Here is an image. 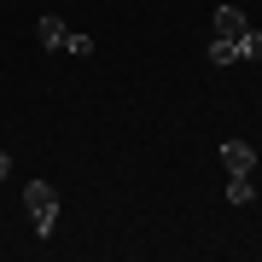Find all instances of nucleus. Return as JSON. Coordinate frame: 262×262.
<instances>
[{"label":"nucleus","mask_w":262,"mask_h":262,"mask_svg":"<svg viewBox=\"0 0 262 262\" xmlns=\"http://www.w3.org/2000/svg\"><path fill=\"white\" fill-rule=\"evenodd\" d=\"M24 215H29V227H35L41 239L58 233V187L53 181H29L24 187Z\"/></svg>","instance_id":"1"},{"label":"nucleus","mask_w":262,"mask_h":262,"mask_svg":"<svg viewBox=\"0 0 262 262\" xmlns=\"http://www.w3.org/2000/svg\"><path fill=\"white\" fill-rule=\"evenodd\" d=\"M210 64H233V58H239V41H222V35H210Z\"/></svg>","instance_id":"6"},{"label":"nucleus","mask_w":262,"mask_h":262,"mask_svg":"<svg viewBox=\"0 0 262 262\" xmlns=\"http://www.w3.org/2000/svg\"><path fill=\"white\" fill-rule=\"evenodd\" d=\"M245 29H251V18H245L239 6H215V35H222V41H239Z\"/></svg>","instance_id":"3"},{"label":"nucleus","mask_w":262,"mask_h":262,"mask_svg":"<svg viewBox=\"0 0 262 262\" xmlns=\"http://www.w3.org/2000/svg\"><path fill=\"white\" fill-rule=\"evenodd\" d=\"M239 58H262V29H245L239 35Z\"/></svg>","instance_id":"8"},{"label":"nucleus","mask_w":262,"mask_h":262,"mask_svg":"<svg viewBox=\"0 0 262 262\" xmlns=\"http://www.w3.org/2000/svg\"><path fill=\"white\" fill-rule=\"evenodd\" d=\"M64 35H70V29H64V18H58V12H47V18L35 24V41H41L47 53H53V47H64Z\"/></svg>","instance_id":"4"},{"label":"nucleus","mask_w":262,"mask_h":262,"mask_svg":"<svg viewBox=\"0 0 262 262\" xmlns=\"http://www.w3.org/2000/svg\"><path fill=\"white\" fill-rule=\"evenodd\" d=\"M222 163H227V175H256V146L222 140Z\"/></svg>","instance_id":"2"},{"label":"nucleus","mask_w":262,"mask_h":262,"mask_svg":"<svg viewBox=\"0 0 262 262\" xmlns=\"http://www.w3.org/2000/svg\"><path fill=\"white\" fill-rule=\"evenodd\" d=\"M64 53L88 58V53H94V35H82V29H70V35H64Z\"/></svg>","instance_id":"7"},{"label":"nucleus","mask_w":262,"mask_h":262,"mask_svg":"<svg viewBox=\"0 0 262 262\" xmlns=\"http://www.w3.org/2000/svg\"><path fill=\"white\" fill-rule=\"evenodd\" d=\"M12 175V151H0V181H6Z\"/></svg>","instance_id":"9"},{"label":"nucleus","mask_w":262,"mask_h":262,"mask_svg":"<svg viewBox=\"0 0 262 262\" xmlns=\"http://www.w3.org/2000/svg\"><path fill=\"white\" fill-rule=\"evenodd\" d=\"M227 204H256V175H227Z\"/></svg>","instance_id":"5"}]
</instances>
